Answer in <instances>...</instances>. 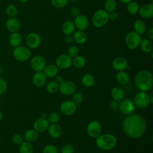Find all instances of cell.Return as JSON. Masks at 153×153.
<instances>
[{"label": "cell", "instance_id": "1", "mask_svg": "<svg viewBox=\"0 0 153 153\" xmlns=\"http://www.w3.org/2000/svg\"><path fill=\"white\" fill-rule=\"evenodd\" d=\"M123 130L129 137L137 139L145 133L146 130V123L142 115L131 113L124 119Z\"/></svg>", "mask_w": 153, "mask_h": 153}, {"label": "cell", "instance_id": "2", "mask_svg": "<svg viewBox=\"0 0 153 153\" xmlns=\"http://www.w3.org/2000/svg\"><path fill=\"white\" fill-rule=\"evenodd\" d=\"M134 84L140 91H148L153 85L152 74L147 70L139 71L135 76Z\"/></svg>", "mask_w": 153, "mask_h": 153}, {"label": "cell", "instance_id": "3", "mask_svg": "<svg viewBox=\"0 0 153 153\" xmlns=\"http://www.w3.org/2000/svg\"><path fill=\"white\" fill-rule=\"evenodd\" d=\"M96 139V145L97 148L104 151L112 149L117 143L116 137L109 133L100 134Z\"/></svg>", "mask_w": 153, "mask_h": 153}, {"label": "cell", "instance_id": "4", "mask_svg": "<svg viewBox=\"0 0 153 153\" xmlns=\"http://www.w3.org/2000/svg\"><path fill=\"white\" fill-rule=\"evenodd\" d=\"M108 21V13L104 9H98L94 12L92 17V23L97 28L103 27Z\"/></svg>", "mask_w": 153, "mask_h": 153}, {"label": "cell", "instance_id": "5", "mask_svg": "<svg viewBox=\"0 0 153 153\" xmlns=\"http://www.w3.org/2000/svg\"><path fill=\"white\" fill-rule=\"evenodd\" d=\"M142 38L141 35L134 30L128 32L125 36L124 41L126 47L130 50H135L140 45Z\"/></svg>", "mask_w": 153, "mask_h": 153}, {"label": "cell", "instance_id": "6", "mask_svg": "<svg viewBox=\"0 0 153 153\" xmlns=\"http://www.w3.org/2000/svg\"><path fill=\"white\" fill-rule=\"evenodd\" d=\"M14 58L19 62L27 61L31 56V51L29 47L24 45H19L14 48L13 51Z\"/></svg>", "mask_w": 153, "mask_h": 153}, {"label": "cell", "instance_id": "7", "mask_svg": "<svg viewBox=\"0 0 153 153\" xmlns=\"http://www.w3.org/2000/svg\"><path fill=\"white\" fill-rule=\"evenodd\" d=\"M133 102L135 106L140 109L147 108L151 103L149 95L146 91H140L135 94Z\"/></svg>", "mask_w": 153, "mask_h": 153}, {"label": "cell", "instance_id": "8", "mask_svg": "<svg viewBox=\"0 0 153 153\" xmlns=\"http://www.w3.org/2000/svg\"><path fill=\"white\" fill-rule=\"evenodd\" d=\"M118 108L122 114L128 115L134 112L136 106L133 100L129 98H124L120 102Z\"/></svg>", "mask_w": 153, "mask_h": 153}, {"label": "cell", "instance_id": "9", "mask_svg": "<svg viewBox=\"0 0 153 153\" xmlns=\"http://www.w3.org/2000/svg\"><path fill=\"white\" fill-rule=\"evenodd\" d=\"M26 43L29 48L35 49L38 48L41 43V38L36 32H30L26 37Z\"/></svg>", "mask_w": 153, "mask_h": 153}, {"label": "cell", "instance_id": "10", "mask_svg": "<svg viewBox=\"0 0 153 153\" xmlns=\"http://www.w3.org/2000/svg\"><path fill=\"white\" fill-rule=\"evenodd\" d=\"M76 85L75 82L71 81H63L59 84V91L64 95L69 96L76 91Z\"/></svg>", "mask_w": 153, "mask_h": 153}, {"label": "cell", "instance_id": "11", "mask_svg": "<svg viewBox=\"0 0 153 153\" xmlns=\"http://www.w3.org/2000/svg\"><path fill=\"white\" fill-rule=\"evenodd\" d=\"M55 65L59 69H67L72 65V58L67 54H60L56 58Z\"/></svg>", "mask_w": 153, "mask_h": 153}, {"label": "cell", "instance_id": "12", "mask_svg": "<svg viewBox=\"0 0 153 153\" xmlns=\"http://www.w3.org/2000/svg\"><path fill=\"white\" fill-rule=\"evenodd\" d=\"M88 134L92 138H96L102 132V127L100 123L96 120L90 122L87 127Z\"/></svg>", "mask_w": 153, "mask_h": 153}, {"label": "cell", "instance_id": "13", "mask_svg": "<svg viewBox=\"0 0 153 153\" xmlns=\"http://www.w3.org/2000/svg\"><path fill=\"white\" fill-rule=\"evenodd\" d=\"M30 66L36 72H42L46 66V60L41 56L36 55L30 60Z\"/></svg>", "mask_w": 153, "mask_h": 153}, {"label": "cell", "instance_id": "14", "mask_svg": "<svg viewBox=\"0 0 153 153\" xmlns=\"http://www.w3.org/2000/svg\"><path fill=\"white\" fill-rule=\"evenodd\" d=\"M61 112L67 116L74 114L76 110V105L72 100H65L60 106Z\"/></svg>", "mask_w": 153, "mask_h": 153}, {"label": "cell", "instance_id": "15", "mask_svg": "<svg viewBox=\"0 0 153 153\" xmlns=\"http://www.w3.org/2000/svg\"><path fill=\"white\" fill-rule=\"evenodd\" d=\"M74 23L75 28L79 30L85 31L88 29L89 26L88 19L83 14H79L75 17Z\"/></svg>", "mask_w": 153, "mask_h": 153}, {"label": "cell", "instance_id": "16", "mask_svg": "<svg viewBox=\"0 0 153 153\" xmlns=\"http://www.w3.org/2000/svg\"><path fill=\"white\" fill-rule=\"evenodd\" d=\"M50 125V123L45 117H41L36 119L33 123V129L37 132H44L47 130Z\"/></svg>", "mask_w": 153, "mask_h": 153}, {"label": "cell", "instance_id": "17", "mask_svg": "<svg viewBox=\"0 0 153 153\" xmlns=\"http://www.w3.org/2000/svg\"><path fill=\"white\" fill-rule=\"evenodd\" d=\"M5 27L10 33L17 32L20 28V23L16 17H9L5 22Z\"/></svg>", "mask_w": 153, "mask_h": 153}, {"label": "cell", "instance_id": "18", "mask_svg": "<svg viewBox=\"0 0 153 153\" xmlns=\"http://www.w3.org/2000/svg\"><path fill=\"white\" fill-rule=\"evenodd\" d=\"M139 16L143 19H151L153 17V4H146L139 7Z\"/></svg>", "mask_w": 153, "mask_h": 153}, {"label": "cell", "instance_id": "19", "mask_svg": "<svg viewBox=\"0 0 153 153\" xmlns=\"http://www.w3.org/2000/svg\"><path fill=\"white\" fill-rule=\"evenodd\" d=\"M112 67L117 71H124L128 66L127 60L123 57H115L112 62Z\"/></svg>", "mask_w": 153, "mask_h": 153}, {"label": "cell", "instance_id": "20", "mask_svg": "<svg viewBox=\"0 0 153 153\" xmlns=\"http://www.w3.org/2000/svg\"><path fill=\"white\" fill-rule=\"evenodd\" d=\"M22 36L19 32L10 33L8 37V42L11 47L15 48L20 45L22 43Z\"/></svg>", "mask_w": 153, "mask_h": 153}, {"label": "cell", "instance_id": "21", "mask_svg": "<svg viewBox=\"0 0 153 153\" xmlns=\"http://www.w3.org/2000/svg\"><path fill=\"white\" fill-rule=\"evenodd\" d=\"M47 130L49 135L53 138H59L62 134V127L58 123L51 124Z\"/></svg>", "mask_w": 153, "mask_h": 153}, {"label": "cell", "instance_id": "22", "mask_svg": "<svg viewBox=\"0 0 153 153\" xmlns=\"http://www.w3.org/2000/svg\"><path fill=\"white\" fill-rule=\"evenodd\" d=\"M72 36L74 38V41L79 44H85L88 39L86 33L84 31L79 30L75 31L72 34Z\"/></svg>", "mask_w": 153, "mask_h": 153}, {"label": "cell", "instance_id": "23", "mask_svg": "<svg viewBox=\"0 0 153 153\" xmlns=\"http://www.w3.org/2000/svg\"><path fill=\"white\" fill-rule=\"evenodd\" d=\"M32 81L35 86L42 87L46 82V76L42 72H36L33 76Z\"/></svg>", "mask_w": 153, "mask_h": 153}, {"label": "cell", "instance_id": "24", "mask_svg": "<svg viewBox=\"0 0 153 153\" xmlns=\"http://www.w3.org/2000/svg\"><path fill=\"white\" fill-rule=\"evenodd\" d=\"M75 29L74 23L72 20L65 21L62 26V30L65 35H72L75 31Z\"/></svg>", "mask_w": 153, "mask_h": 153}, {"label": "cell", "instance_id": "25", "mask_svg": "<svg viewBox=\"0 0 153 153\" xmlns=\"http://www.w3.org/2000/svg\"><path fill=\"white\" fill-rule=\"evenodd\" d=\"M111 96L113 98V100L117 102H120L122 99L124 98L125 93L124 90L120 87H114L111 90Z\"/></svg>", "mask_w": 153, "mask_h": 153}, {"label": "cell", "instance_id": "26", "mask_svg": "<svg viewBox=\"0 0 153 153\" xmlns=\"http://www.w3.org/2000/svg\"><path fill=\"white\" fill-rule=\"evenodd\" d=\"M59 68L56 65L54 64H49L46 65L43 70L44 74L46 76V77L52 78L55 76L58 73Z\"/></svg>", "mask_w": 153, "mask_h": 153}, {"label": "cell", "instance_id": "27", "mask_svg": "<svg viewBox=\"0 0 153 153\" xmlns=\"http://www.w3.org/2000/svg\"><path fill=\"white\" fill-rule=\"evenodd\" d=\"M38 138V132L34 129H29L25 131L23 135V139L25 141L32 143L35 142Z\"/></svg>", "mask_w": 153, "mask_h": 153}, {"label": "cell", "instance_id": "28", "mask_svg": "<svg viewBox=\"0 0 153 153\" xmlns=\"http://www.w3.org/2000/svg\"><path fill=\"white\" fill-rule=\"evenodd\" d=\"M133 28L134 31L142 35L146 31V25L143 20L137 19L133 23Z\"/></svg>", "mask_w": 153, "mask_h": 153}, {"label": "cell", "instance_id": "29", "mask_svg": "<svg viewBox=\"0 0 153 153\" xmlns=\"http://www.w3.org/2000/svg\"><path fill=\"white\" fill-rule=\"evenodd\" d=\"M139 46L140 47L141 50L145 53H149L152 52V51L153 44L152 41L148 38L142 39L140 43Z\"/></svg>", "mask_w": 153, "mask_h": 153}, {"label": "cell", "instance_id": "30", "mask_svg": "<svg viewBox=\"0 0 153 153\" xmlns=\"http://www.w3.org/2000/svg\"><path fill=\"white\" fill-rule=\"evenodd\" d=\"M116 79L120 84L126 85L129 82L130 76L124 71H118L116 74Z\"/></svg>", "mask_w": 153, "mask_h": 153}, {"label": "cell", "instance_id": "31", "mask_svg": "<svg viewBox=\"0 0 153 153\" xmlns=\"http://www.w3.org/2000/svg\"><path fill=\"white\" fill-rule=\"evenodd\" d=\"M72 65L76 68L81 69L85 66L86 60L82 56L77 55L72 58Z\"/></svg>", "mask_w": 153, "mask_h": 153}, {"label": "cell", "instance_id": "32", "mask_svg": "<svg viewBox=\"0 0 153 153\" xmlns=\"http://www.w3.org/2000/svg\"><path fill=\"white\" fill-rule=\"evenodd\" d=\"M81 83L85 87H91L95 83L94 77L91 74H86L82 76L81 78Z\"/></svg>", "mask_w": 153, "mask_h": 153}, {"label": "cell", "instance_id": "33", "mask_svg": "<svg viewBox=\"0 0 153 153\" xmlns=\"http://www.w3.org/2000/svg\"><path fill=\"white\" fill-rule=\"evenodd\" d=\"M20 153H33V147L32 143L25 141L23 142L19 146Z\"/></svg>", "mask_w": 153, "mask_h": 153}, {"label": "cell", "instance_id": "34", "mask_svg": "<svg viewBox=\"0 0 153 153\" xmlns=\"http://www.w3.org/2000/svg\"><path fill=\"white\" fill-rule=\"evenodd\" d=\"M139 4L133 1H131V2H128V4H127V12L131 14V15H135L137 14L139 12Z\"/></svg>", "mask_w": 153, "mask_h": 153}, {"label": "cell", "instance_id": "35", "mask_svg": "<svg viewBox=\"0 0 153 153\" xmlns=\"http://www.w3.org/2000/svg\"><path fill=\"white\" fill-rule=\"evenodd\" d=\"M5 12L8 17H15L18 14V8L15 5L10 4L6 7Z\"/></svg>", "mask_w": 153, "mask_h": 153}, {"label": "cell", "instance_id": "36", "mask_svg": "<svg viewBox=\"0 0 153 153\" xmlns=\"http://www.w3.org/2000/svg\"><path fill=\"white\" fill-rule=\"evenodd\" d=\"M117 7V2L115 0H106L104 4V10L108 13L115 11Z\"/></svg>", "mask_w": 153, "mask_h": 153}, {"label": "cell", "instance_id": "37", "mask_svg": "<svg viewBox=\"0 0 153 153\" xmlns=\"http://www.w3.org/2000/svg\"><path fill=\"white\" fill-rule=\"evenodd\" d=\"M59 90V84L55 81H50L46 85V90L50 94L57 93Z\"/></svg>", "mask_w": 153, "mask_h": 153}, {"label": "cell", "instance_id": "38", "mask_svg": "<svg viewBox=\"0 0 153 153\" xmlns=\"http://www.w3.org/2000/svg\"><path fill=\"white\" fill-rule=\"evenodd\" d=\"M69 0H51L52 6L56 8H62L66 7Z\"/></svg>", "mask_w": 153, "mask_h": 153}, {"label": "cell", "instance_id": "39", "mask_svg": "<svg viewBox=\"0 0 153 153\" xmlns=\"http://www.w3.org/2000/svg\"><path fill=\"white\" fill-rule=\"evenodd\" d=\"M47 120L51 124L57 123L60 120V116L59 114L56 112H50L47 116Z\"/></svg>", "mask_w": 153, "mask_h": 153}, {"label": "cell", "instance_id": "40", "mask_svg": "<svg viewBox=\"0 0 153 153\" xmlns=\"http://www.w3.org/2000/svg\"><path fill=\"white\" fill-rule=\"evenodd\" d=\"M42 153H58V149L55 145L48 144L43 148Z\"/></svg>", "mask_w": 153, "mask_h": 153}, {"label": "cell", "instance_id": "41", "mask_svg": "<svg viewBox=\"0 0 153 153\" xmlns=\"http://www.w3.org/2000/svg\"><path fill=\"white\" fill-rule=\"evenodd\" d=\"M79 53V48L76 45H71L69 47L68 50V55L69 56L73 58L77 55H78Z\"/></svg>", "mask_w": 153, "mask_h": 153}, {"label": "cell", "instance_id": "42", "mask_svg": "<svg viewBox=\"0 0 153 153\" xmlns=\"http://www.w3.org/2000/svg\"><path fill=\"white\" fill-rule=\"evenodd\" d=\"M83 100V95L81 93L75 91L72 94V101L76 104L81 103Z\"/></svg>", "mask_w": 153, "mask_h": 153}, {"label": "cell", "instance_id": "43", "mask_svg": "<svg viewBox=\"0 0 153 153\" xmlns=\"http://www.w3.org/2000/svg\"><path fill=\"white\" fill-rule=\"evenodd\" d=\"M11 140L14 144L20 145L23 142V137L21 134L16 133L13 135Z\"/></svg>", "mask_w": 153, "mask_h": 153}, {"label": "cell", "instance_id": "44", "mask_svg": "<svg viewBox=\"0 0 153 153\" xmlns=\"http://www.w3.org/2000/svg\"><path fill=\"white\" fill-rule=\"evenodd\" d=\"M62 153H74V148L72 144L67 143L65 144L61 149Z\"/></svg>", "mask_w": 153, "mask_h": 153}, {"label": "cell", "instance_id": "45", "mask_svg": "<svg viewBox=\"0 0 153 153\" xmlns=\"http://www.w3.org/2000/svg\"><path fill=\"white\" fill-rule=\"evenodd\" d=\"M7 89V83L6 81L2 78H0V95L4 94Z\"/></svg>", "mask_w": 153, "mask_h": 153}, {"label": "cell", "instance_id": "46", "mask_svg": "<svg viewBox=\"0 0 153 153\" xmlns=\"http://www.w3.org/2000/svg\"><path fill=\"white\" fill-rule=\"evenodd\" d=\"M70 13L71 15L74 17H76L77 16L80 14V10L79 9L76 7H74L71 8L70 10Z\"/></svg>", "mask_w": 153, "mask_h": 153}, {"label": "cell", "instance_id": "47", "mask_svg": "<svg viewBox=\"0 0 153 153\" xmlns=\"http://www.w3.org/2000/svg\"><path fill=\"white\" fill-rule=\"evenodd\" d=\"M108 18L109 20H110L111 21H114L118 18V13L115 12V11L108 13Z\"/></svg>", "mask_w": 153, "mask_h": 153}, {"label": "cell", "instance_id": "48", "mask_svg": "<svg viewBox=\"0 0 153 153\" xmlns=\"http://www.w3.org/2000/svg\"><path fill=\"white\" fill-rule=\"evenodd\" d=\"M64 41L65 43H66L68 44H72L74 42V38H73L72 35H65V36L64 38Z\"/></svg>", "mask_w": 153, "mask_h": 153}, {"label": "cell", "instance_id": "49", "mask_svg": "<svg viewBox=\"0 0 153 153\" xmlns=\"http://www.w3.org/2000/svg\"><path fill=\"white\" fill-rule=\"evenodd\" d=\"M118 105H119L118 102H117V101H116V100H112V101L111 102V103H109V106H110V108H111L112 109H113V110H115V109H117V108H118Z\"/></svg>", "mask_w": 153, "mask_h": 153}, {"label": "cell", "instance_id": "50", "mask_svg": "<svg viewBox=\"0 0 153 153\" xmlns=\"http://www.w3.org/2000/svg\"><path fill=\"white\" fill-rule=\"evenodd\" d=\"M147 37H148V39L151 41L153 39V28L152 27L149 28V29L147 30Z\"/></svg>", "mask_w": 153, "mask_h": 153}, {"label": "cell", "instance_id": "51", "mask_svg": "<svg viewBox=\"0 0 153 153\" xmlns=\"http://www.w3.org/2000/svg\"><path fill=\"white\" fill-rule=\"evenodd\" d=\"M64 80H63V78L62 76H60V75H57V76H56V78H55V81L57 82V83H58L59 84H60L62 82H63Z\"/></svg>", "mask_w": 153, "mask_h": 153}, {"label": "cell", "instance_id": "52", "mask_svg": "<svg viewBox=\"0 0 153 153\" xmlns=\"http://www.w3.org/2000/svg\"><path fill=\"white\" fill-rule=\"evenodd\" d=\"M121 2H122V3H124V4H128V2H131V1H133V0H119Z\"/></svg>", "mask_w": 153, "mask_h": 153}, {"label": "cell", "instance_id": "53", "mask_svg": "<svg viewBox=\"0 0 153 153\" xmlns=\"http://www.w3.org/2000/svg\"><path fill=\"white\" fill-rule=\"evenodd\" d=\"M149 99H150L151 103H152V102H153V100H152V92H151V94L149 95Z\"/></svg>", "mask_w": 153, "mask_h": 153}, {"label": "cell", "instance_id": "54", "mask_svg": "<svg viewBox=\"0 0 153 153\" xmlns=\"http://www.w3.org/2000/svg\"><path fill=\"white\" fill-rule=\"evenodd\" d=\"M29 0H19V1L21 3H26L27 2H28Z\"/></svg>", "mask_w": 153, "mask_h": 153}, {"label": "cell", "instance_id": "55", "mask_svg": "<svg viewBox=\"0 0 153 153\" xmlns=\"http://www.w3.org/2000/svg\"><path fill=\"white\" fill-rule=\"evenodd\" d=\"M2 117H3V114H2V111L0 110V121L2 119Z\"/></svg>", "mask_w": 153, "mask_h": 153}, {"label": "cell", "instance_id": "56", "mask_svg": "<svg viewBox=\"0 0 153 153\" xmlns=\"http://www.w3.org/2000/svg\"><path fill=\"white\" fill-rule=\"evenodd\" d=\"M69 1H72V2H79L80 0H69Z\"/></svg>", "mask_w": 153, "mask_h": 153}, {"label": "cell", "instance_id": "57", "mask_svg": "<svg viewBox=\"0 0 153 153\" xmlns=\"http://www.w3.org/2000/svg\"><path fill=\"white\" fill-rule=\"evenodd\" d=\"M1 0H0V2H1Z\"/></svg>", "mask_w": 153, "mask_h": 153}]
</instances>
